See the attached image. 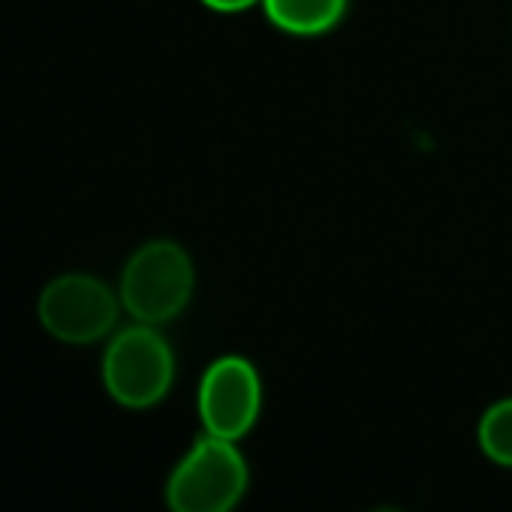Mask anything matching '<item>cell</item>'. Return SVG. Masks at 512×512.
Returning <instances> with one entry per match:
<instances>
[{
  "mask_svg": "<svg viewBox=\"0 0 512 512\" xmlns=\"http://www.w3.org/2000/svg\"><path fill=\"white\" fill-rule=\"evenodd\" d=\"M196 290L190 253L169 238L145 241L121 272V305L136 323L163 326L184 314Z\"/></svg>",
  "mask_w": 512,
  "mask_h": 512,
  "instance_id": "cell-1",
  "label": "cell"
},
{
  "mask_svg": "<svg viewBox=\"0 0 512 512\" xmlns=\"http://www.w3.org/2000/svg\"><path fill=\"white\" fill-rule=\"evenodd\" d=\"M250 485V467L232 440L202 434L166 479L169 512H235Z\"/></svg>",
  "mask_w": 512,
  "mask_h": 512,
  "instance_id": "cell-2",
  "label": "cell"
},
{
  "mask_svg": "<svg viewBox=\"0 0 512 512\" xmlns=\"http://www.w3.org/2000/svg\"><path fill=\"white\" fill-rule=\"evenodd\" d=\"M175 383V353L157 326L136 323L112 335L103 353V386L115 404L148 410L160 404Z\"/></svg>",
  "mask_w": 512,
  "mask_h": 512,
  "instance_id": "cell-3",
  "label": "cell"
},
{
  "mask_svg": "<svg viewBox=\"0 0 512 512\" xmlns=\"http://www.w3.org/2000/svg\"><path fill=\"white\" fill-rule=\"evenodd\" d=\"M121 308V296L106 281L85 272H67L43 287L37 317L52 338L82 347L112 335Z\"/></svg>",
  "mask_w": 512,
  "mask_h": 512,
  "instance_id": "cell-4",
  "label": "cell"
},
{
  "mask_svg": "<svg viewBox=\"0 0 512 512\" xmlns=\"http://www.w3.org/2000/svg\"><path fill=\"white\" fill-rule=\"evenodd\" d=\"M199 419L205 434L238 443L253 431L263 413V380L244 356H220L214 359L196 395Z\"/></svg>",
  "mask_w": 512,
  "mask_h": 512,
  "instance_id": "cell-5",
  "label": "cell"
},
{
  "mask_svg": "<svg viewBox=\"0 0 512 512\" xmlns=\"http://www.w3.org/2000/svg\"><path fill=\"white\" fill-rule=\"evenodd\" d=\"M350 0H263L266 19L293 37H320L335 31L347 16Z\"/></svg>",
  "mask_w": 512,
  "mask_h": 512,
  "instance_id": "cell-6",
  "label": "cell"
},
{
  "mask_svg": "<svg viewBox=\"0 0 512 512\" xmlns=\"http://www.w3.org/2000/svg\"><path fill=\"white\" fill-rule=\"evenodd\" d=\"M476 443L482 455L500 467H512V398L494 401L476 425Z\"/></svg>",
  "mask_w": 512,
  "mask_h": 512,
  "instance_id": "cell-7",
  "label": "cell"
},
{
  "mask_svg": "<svg viewBox=\"0 0 512 512\" xmlns=\"http://www.w3.org/2000/svg\"><path fill=\"white\" fill-rule=\"evenodd\" d=\"M202 4L214 13H241V10L263 4V0H202Z\"/></svg>",
  "mask_w": 512,
  "mask_h": 512,
  "instance_id": "cell-8",
  "label": "cell"
},
{
  "mask_svg": "<svg viewBox=\"0 0 512 512\" xmlns=\"http://www.w3.org/2000/svg\"><path fill=\"white\" fill-rule=\"evenodd\" d=\"M368 512H407V509H401V506H392V503H380V506H374V509H368Z\"/></svg>",
  "mask_w": 512,
  "mask_h": 512,
  "instance_id": "cell-9",
  "label": "cell"
}]
</instances>
